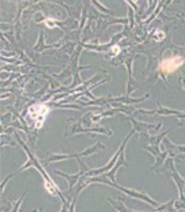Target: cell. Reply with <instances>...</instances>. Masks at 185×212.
Instances as JSON below:
<instances>
[{"label": "cell", "instance_id": "obj_1", "mask_svg": "<svg viewBox=\"0 0 185 212\" xmlns=\"http://www.w3.org/2000/svg\"><path fill=\"white\" fill-rule=\"evenodd\" d=\"M182 62H184V58L180 57V56H176V57H171L168 60H164L160 68L164 73H171L173 70H176Z\"/></svg>", "mask_w": 185, "mask_h": 212}, {"label": "cell", "instance_id": "obj_2", "mask_svg": "<svg viewBox=\"0 0 185 212\" xmlns=\"http://www.w3.org/2000/svg\"><path fill=\"white\" fill-rule=\"evenodd\" d=\"M128 120L131 121V122L134 123V130L135 131H144L145 129H149V130H158V127H155L153 125H151V123H143V122H137V121H135V120H132V118H128Z\"/></svg>", "mask_w": 185, "mask_h": 212}, {"label": "cell", "instance_id": "obj_3", "mask_svg": "<svg viewBox=\"0 0 185 212\" xmlns=\"http://www.w3.org/2000/svg\"><path fill=\"white\" fill-rule=\"evenodd\" d=\"M105 149V146L101 143H97L95 146H92V147H89V149H86L85 151H82V153H78V154H74V158H79V157H87V155L90 154H94L95 151H98V149Z\"/></svg>", "mask_w": 185, "mask_h": 212}, {"label": "cell", "instance_id": "obj_4", "mask_svg": "<svg viewBox=\"0 0 185 212\" xmlns=\"http://www.w3.org/2000/svg\"><path fill=\"white\" fill-rule=\"evenodd\" d=\"M173 203H175V199H172L168 204H164V205H160V207H158L156 209H159V211H160V209H168V211H173V207H172V204H173Z\"/></svg>", "mask_w": 185, "mask_h": 212}, {"label": "cell", "instance_id": "obj_5", "mask_svg": "<svg viewBox=\"0 0 185 212\" xmlns=\"http://www.w3.org/2000/svg\"><path fill=\"white\" fill-rule=\"evenodd\" d=\"M161 38H164V33H163L161 31H158V33L153 34V40L159 41V40H161Z\"/></svg>", "mask_w": 185, "mask_h": 212}, {"label": "cell", "instance_id": "obj_6", "mask_svg": "<svg viewBox=\"0 0 185 212\" xmlns=\"http://www.w3.org/2000/svg\"><path fill=\"white\" fill-rule=\"evenodd\" d=\"M92 4H94L95 7H98V8H99V9H102V11H105V12H107V14H110V11L107 9V8H105V7H103V5H101V4H98V3H97V1H94V3H92Z\"/></svg>", "mask_w": 185, "mask_h": 212}, {"label": "cell", "instance_id": "obj_7", "mask_svg": "<svg viewBox=\"0 0 185 212\" xmlns=\"http://www.w3.org/2000/svg\"><path fill=\"white\" fill-rule=\"evenodd\" d=\"M13 175H15V174H9V175H8V176H7V178H5V179H4V180H3V183H1V192H3V190H4V184H5V183H7V180H8V179H9V178H12Z\"/></svg>", "mask_w": 185, "mask_h": 212}, {"label": "cell", "instance_id": "obj_8", "mask_svg": "<svg viewBox=\"0 0 185 212\" xmlns=\"http://www.w3.org/2000/svg\"><path fill=\"white\" fill-rule=\"evenodd\" d=\"M178 82H180V84H181V85L185 88V80L182 78V77H180V78H178Z\"/></svg>", "mask_w": 185, "mask_h": 212}]
</instances>
